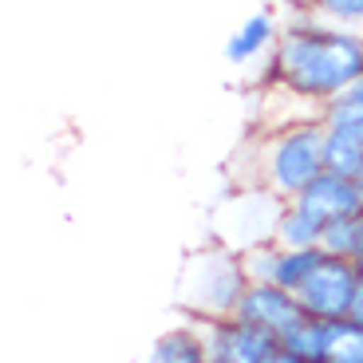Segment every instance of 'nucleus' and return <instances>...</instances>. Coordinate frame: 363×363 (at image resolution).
<instances>
[{
  "label": "nucleus",
  "mask_w": 363,
  "mask_h": 363,
  "mask_svg": "<svg viewBox=\"0 0 363 363\" xmlns=\"http://www.w3.org/2000/svg\"><path fill=\"white\" fill-rule=\"evenodd\" d=\"M355 79H363V32L328 24L296 4L281 24V40L264 67V87L284 91L289 99L320 115V107Z\"/></svg>",
  "instance_id": "nucleus-1"
},
{
  "label": "nucleus",
  "mask_w": 363,
  "mask_h": 363,
  "mask_svg": "<svg viewBox=\"0 0 363 363\" xmlns=\"http://www.w3.org/2000/svg\"><path fill=\"white\" fill-rule=\"evenodd\" d=\"M324 170V123L320 115L269 127L253 143V174L245 182L272 190L281 201L296 198Z\"/></svg>",
  "instance_id": "nucleus-2"
},
{
  "label": "nucleus",
  "mask_w": 363,
  "mask_h": 363,
  "mask_svg": "<svg viewBox=\"0 0 363 363\" xmlns=\"http://www.w3.org/2000/svg\"><path fill=\"white\" fill-rule=\"evenodd\" d=\"M249 277L241 253L225 241L198 249L186 257L178 277V308L194 324H209V320H225L237 312V300L245 292Z\"/></svg>",
  "instance_id": "nucleus-3"
},
{
  "label": "nucleus",
  "mask_w": 363,
  "mask_h": 363,
  "mask_svg": "<svg viewBox=\"0 0 363 363\" xmlns=\"http://www.w3.org/2000/svg\"><path fill=\"white\" fill-rule=\"evenodd\" d=\"M363 272L355 269V261L347 257H320L316 269L308 272V281L296 289V300L304 316H316V320H347L352 312V300L359 292Z\"/></svg>",
  "instance_id": "nucleus-4"
},
{
  "label": "nucleus",
  "mask_w": 363,
  "mask_h": 363,
  "mask_svg": "<svg viewBox=\"0 0 363 363\" xmlns=\"http://www.w3.org/2000/svg\"><path fill=\"white\" fill-rule=\"evenodd\" d=\"M201 344H206V363H269L281 340H272L269 332L245 320L225 316L201 324Z\"/></svg>",
  "instance_id": "nucleus-5"
},
{
  "label": "nucleus",
  "mask_w": 363,
  "mask_h": 363,
  "mask_svg": "<svg viewBox=\"0 0 363 363\" xmlns=\"http://www.w3.org/2000/svg\"><path fill=\"white\" fill-rule=\"evenodd\" d=\"M233 316L253 324V328H261V332H269L272 340H281L284 332H292V328L304 320V308H300L296 292L264 281V284H245Z\"/></svg>",
  "instance_id": "nucleus-6"
},
{
  "label": "nucleus",
  "mask_w": 363,
  "mask_h": 363,
  "mask_svg": "<svg viewBox=\"0 0 363 363\" xmlns=\"http://www.w3.org/2000/svg\"><path fill=\"white\" fill-rule=\"evenodd\" d=\"M289 201H296V206L304 209L312 221H320V225L363 213L359 194H355V182L344 178V174H332V170H320L316 178H312L308 186H304L296 198H289Z\"/></svg>",
  "instance_id": "nucleus-7"
},
{
  "label": "nucleus",
  "mask_w": 363,
  "mask_h": 363,
  "mask_svg": "<svg viewBox=\"0 0 363 363\" xmlns=\"http://www.w3.org/2000/svg\"><path fill=\"white\" fill-rule=\"evenodd\" d=\"M281 40V20L272 12H253L249 20L237 24V32L225 40V60L241 72H253V67H269L272 48Z\"/></svg>",
  "instance_id": "nucleus-8"
},
{
  "label": "nucleus",
  "mask_w": 363,
  "mask_h": 363,
  "mask_svg": "<svg viewBox=\"0 0 363 363\" xmlns=\"http://www.w3.org/2000/svg\"><path fill=\"white\" fill-rule=\"evenodd\" d=\"M320 123H324L328 135H344L363 146V79H355L332 103H324L320 107Z\"/></svg>",
  "instance_id": "nucleus-9"
},
{
  "label": "nucleus",
  "mask_w": 363,
  "mask_h": 363,
  "mask_svg": "<svg viewBox=\"0 0 363 363\" xmlns=\"http://www.w3.org/2000/svg\"><path fill=\"white\" fill-rule=\"evenodd\" d=\"M143 363H206L201 324L186 320V324H178V328H170V332H162Z\"/></svg>",
  "instance_id": "nucleus-10"
},
{
  "label": "nucleus",
  "mask_w": 363,
  "mask_h": 363,
  "mask_svg": "<svg viewBox=\"0 0 363 363\" xmlns=\"http://www.w3.org/2000/svg\"><path fill=\"white\" fill-rule=\"evenodd\" d=\"M328 336H332V320L304 316L292 332L281 336V347L292 352L300 363H324L328 359Z\"/></svg>",
  "instance_id": "nucleus-11"
},
{
  "label": "nucleus",
  "mask_w": 363,
  "mask_h": 363,
  "mask_svg": "<svg viewBox=\"0 0 363 363\" xmlns=\"http://www.w3.org/2000/svg\"><path fill=\"white\" fill-rule=\"evenodd\" d=\"M320 221H312L296 201H284L277 229H272V241L281 249H320Z\"/></svg>",
  "instance_id": "nucleus-12"
},
{
  "label": "nucleus",
  "mask_w": 363,
  "mask_h": 363,
  "mask_svg": "<svg viewBox=\"0 0 363 363\" xmlns=\"http://www.w3.org/2000/svg\"><path fill=\"white\" fill-rule=\"evenodd\" d=\"M320 257H324L320 249H281V253H277V264H272L269 284H281V289L296 292L300 284L308 281V272L316 269Z\"/></svg>",
  "instance_id": "nucleus-13"
},
{
  "label": "nucleus",
  "mask_w": 363,
  "mask_h": 363,
  "mask_svg": "<svg viewBox=\"0 0 363 363\" xmlns=\"http://www.w3.org/2000/svg\"><path fill=\"white\" fill-rule=\"evenodd\" d=\"M324 363H363V324L332 320V336H328V359Z\"/></svg>",
  "instance_id": "nucleus-14"
},
{
  "label": "nucleus",
  "mask_w": 363,
  "mask_h": 363,
  "mask_svg": "<svg viewBox=\"0 0 363 363\" xmlns=\"http://www.w3.org/2000/svg\"><path fill=\"white\" fill-rule=\"evenodd\" d=\"M355 241H359V213L355 218H340V221H328L320 229V253L328 257H355Z\"/></svg>",
  "instance_id": "nucleus-15"
},
{
  "label": "nucleus",
  "mask_w": 363,
  "mask_h": 363,
  "mask_svg": "<svg viewBox=\"0 0 363 363\" xmlns=\"http://www.w3.org/2000/svg\"><path fill=\"white\" fill-rule=\"evenodd\" d=\"M359 166H363V146L352 143V138H344V135H328L324 130V170L352 178Z\"/></svg>",
  "instance_id": "nucleus-16"
},
{
  "label": "nucleus",
  "mask_w": 363,
  "mask_h": 363,
  "mask_svg": "<svg viewBox=\"0 0 363 363\" xmlns=\"http://www.w3.org/2000/svg\"><path fill=\"white\" fill-rule=\"evenodd\" d=\"M300 9L340 28H359L363 32V0H300Z\"/></svg>",
  "instance_id": "nucleus-17"
},
{
  "label": "nucleus",
  "mask_w": 363,
  "mask_h": 363,
  "mask_svg": "<svg viewBox=\"0 0 363 363\" xmlns=\"http://www.w3.org/2000/svg\"><path fill=\"white\" fill-rule=\"evenodd\" d=\"M347 316L355 320V324H363V281H359V292H355V300H352V312Z\"/></svg>",
  "instance_id": "nucleus-18"
},
{
  "label": "nucleus",
  "mask_w": 363,
  "mask_h": 363,
  "mask_svg": "<svg viewBox=\"0 0 363 363\" xmlns=\"http://www.w3.org/2000/svg\"><path fill=\"white\" fill-rule=\"evenodd\" d=\"M269 363H300V359H296V355H292V352H284L281 344H277V352L269 355Z\"/></svg>",
  "instance_id": "nucleus-19"
},
{
  "label": "nucleus",
  "mask_w": 363,
  "mask_h": 363,
  "mask_svg": "<svg viewBox=\"0 0 363 363\" xmlns=\"http://www.w3.org/2000/svg\"><path fill=\"white\" fill-rule=\"evenodd\" d=\"M352 261H355V269L363 272V213H359V241H355V257H352Z\"/></svg>",
  "instance_id": "nucleus-20"
},
{
  "label": "nucleus",
  "mask_w": 363,
  "mask_h": 363,
  "mask_svg": "<svg viewBox=\"0 0 363 363\" xmlns=\"http://www.w3.org/2000/svg\"><path fill=\"white\" fill-rule=\"evenodd\" d=\"M352 182H355V194H359V209H363V166L352 174Z\"/></svg>",
  "instance_id": "nucleus-21"
}]
</instances>
